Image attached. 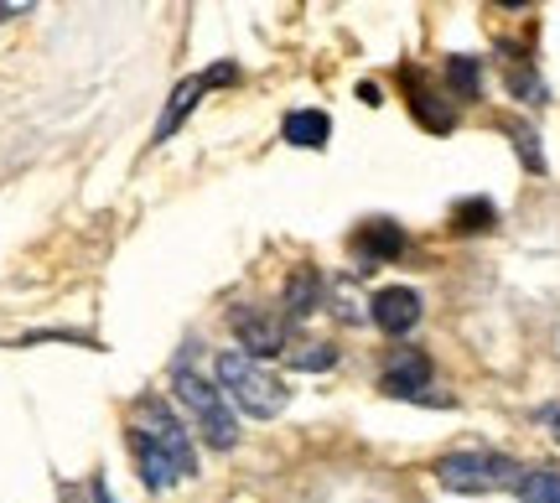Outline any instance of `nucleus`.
Instances as JSON below:
<instances>
[{
	"mask_svg": "<svg viewBox=\"0 0 560 503\" xmlns=\"http://www.w3.org/2000/svg\"><path fill=\"white\" fill-rule=\"evenodd\" d=\"M130 457H136L145 488H156V493L198 472V442H192V431L156 395L130 405Z\"/></svg>",
	"mask_w": 560,
	"mask_h": 503,
	"instance_id": "1",
	"label": "nucleus"
},
{
	"mask_svg": "<svg viewBox=\"0 0 560 503\" xmlns=\"http://www.w3.org/2000/svg\"><path fill=\"white\" fill-rule=\"evenodd\" d=\"M172 389H177V405L187 410L192 436H202L213 452H229V446L240 442V416H234V405L223 400V389L213 379H202L198 369L177 363L172 369Z\"/></svg>",
	"mask_w": 560,
	"mask_h": 503,
	"instance_id": "2",
	"label": "nucleus"
},
{
	"mask_svg": "<svg viewBox=\"0 0 560 503\" xmlns=\"http://www.w3.org/2000/svg\"><path fill=\"white\" fill-rule=\"evenodd\" d=\"M219 389L234 410L255 416V421H276L280 410L291 405V389L249 353H219Z\"/></svg>",
	"mask_w": 560,
	"mask_h": 503,
	"instance_id": "3",
	"label": "nucleus"
},
{
	"mask_svg": "<svg viewBox=\"0 0 560 503\" xmlns=\"http://www.w3.org/2000/svg\"><path fill=\"white\" fill-rule=\"evenodd\" d=\"M524 478V467L503 452H452L436 463V483L452 493H499Z\"/></svg>",
	"mask_w": 560,
	"mask_h": 503,
	"instance_id": "4",
	"label": "nucleus"
},
{
	"mask_svg": "<svg viewBox=\"0 0 560 503\" xmlns=\"http://www.w3.org/2000/svg\"><path fill=\"white\" fill-rule=\"evenodd\" d=\"M229 83H240V62H213V68H208V73H198V79H182L177 94L166 100V115L156 120V145L177 136V125L187 120L192 109H198L202 94H213V89H229Z\"/></svg>",
	"mask_w": 560,
	"mask_h": 503,
	"instance_id": "5",
	"label": "nucleus"
},
{
	"mask_svg": "<svg viewBox=\"0 0 560 503\" xmlns=\"http://www.w3.org/2000/svg\"><path fill=\"white\" fill-rule=\"evenodd\" d=\"M229 327H234V338L249 348V359H280V353H291L285 317H270L260 306H234V312H229Z\"/></svg>",
	"mask_w": 560,
	"mask_h": 503,
	"instance_id": "6",
	"label": "nucleus"
},
{
	"mask_svg": "<svg viewBox=\"0 0 560 503\" xmlns=\"http://www.w3.org/2000/svg\"><path fill=\"white\" fill-rule=\"evenodd\" d=\"M431 384V359L420 348H395L384 359V374H380V389L384 395H400V400H420V389Z\"/></svg>",
	"mask_w": 560,
	"mask_h": 503,
	"instance_id": "7",
	"label": "nucleus"
},
{
	"mask_svg": "<svg viewBox=\"0 0 560 503\" xmlns=\"http://www.w3.org/2000/svg\"><path fill=\"white\" fill-rule=\"evenodd\" d=\"M369 317H374V327H380V332L405 338V332L420 323V296L410 291V285H384L380 296L369 302Z\"/></svg>",
	"mask_w": 560,
	"mask_h": 503,
	"instance_id": "8",
	"label": "nucleus"
},
{
	"mask_svg": "<svg viewBox=\"0 0 560 503\" xmlns=\"http://www.w3.org/2000/svg\"><path fill=\"white\" fill-rule=\"evenodd\" d=\"M400 249H405V234L389 219L363 223L359 234H353V255H359L363 270H374V265H384V260H395Z\"/></svg>",
	"mask_w": 560,
	"mask_h": 503,
	"instance_id": "9",
	"label": "nucleus"
},
{
	"mask_svg": "<svg viewBox=\"0 0 560 503\" xmlns=\"http://www.w3.org/2000/svg\"><path fill=\"white\" fill-rule=\"evenodd\" d=\"M280 136H285L291 145H301V151H322L327 136H332V120H327L322 109H291L285 125H280Z\"/></svg>",
	"mask_w": 560,
	"mask_h": 503,
	"instance_id": "10",
	"label": "nucleus"
},
{
	"mask_svg": "<svg viewBox=\"0 0 560 503\" xmlns=\"http://www.w3.org/2000/svg\"><path fill=\"white\" fill-rule=\"evenodd\" d=\"M322 306V276L317 270H296L291 285H285V323H301Z\"/></svg>",
	"mask_w": 560,
	"mask_h": 503,
	"instance_id": "11",
	"label": "nucleus"
},
{
	"mask_svg": "<svg viewBox=\"0 0 560 503\" xmlns=\"http://www.w3.org/2000/svg\"><path fill=\"white\" fill-rule=\"evenodd\" d=\"M400 79L410 83V109H416V120L425 125V130H452V109H436V94H431V83L420 79L416 68H405Z\"/></svg>",
	"mask_w": 560,
	"mask_h": 503,
	"instance_id": "12",
	"label": "nucleus"
},
{
	"mask_svg": "<svg viewBox=\"0 0 560 503\" xmlns=\"http://www.w3.org/2000/svg\"><path fill=\"white\" fill-rule=\"evenodd\" d=\"M514 493H520V503H560V472L556 467H524Z\"/></svg>",
	"mask_w": 560,
	"mask_h": 503,
	"instance_id": "13",
	"label": "nucleus"
},
{
	"mask_svg": "<svg viewBox=\"0 0 560 503\" xmlns=\"http://www.w3.org/2000/svg\"><path fill=\"white\" fill-rule=\"evenodd\" d=\"M446 79L462 100H478V58H446Z\"/></svg>",
	"mask_w": 560,
	"mask_h": 503,
	"instance_id": "14",
	"label": "nucleus"
},
{
	"mask_svg": "<svg viewBox=\"0 0 560 503\" xmlns=\"http://www.w3.org/2000/svg\"><path fill=\"white\" fill-rule=\"evenodd\" d=\"M285 359L296 363V369H332V363H338V348H327V342H301V348H291Z\"/></svg>",
	"mask_w": 560,
	"mask_h": 503,
	"instance_id": "15",
	"label": "nucleus"
},
{
	"mask_svg": "<svg viewBox=\"0 0 560 503\" xmlns=\"http://www.w3.org/2000/svg\"><path fill=\"white\" fill-rule=\"evenodd\" d=\"M503 130L514 136V151L524 156V166H529V172H545V156H540V145H535V130H529V125H520V120H509Z\"/></svg>",
	"mask_w": 560,
	"mask_h": 503,
	"instance_id": "16",
	"label": "nucleus"
},
{
	"mask_svg": "<svg viewBox=\"0 0 560 503\" xmlns=\"http://www.w3.org/2000/svg\"><path fill=\"white\" fill-rule=\"evenodd\" d=\"M482 229H493V202H462L457 208V234H482Z\"/></svg>",
	"mask_w": 560,
	"mask_h": 503,
	"instance_id": "17",
	"label": "nucleus"
},
{
	"mask_svg": "<svg viewBox=\"0 0 560 503\" xmlns=\"http://www.w3.org/2000/svg\"><path fill=\"white\" fill-rule=\"evenodd\" d=\"M509 89H514V94H520L524 104H545V83L535 79V68H514V73H509Z\"/></svg>",
	"mask_w": 560,
	"mask_h": 503,
	"instance_id": "18",
	"label": "nucleus"
},
{
	"mask_svg": "<svg viewBox=\"0 0 560 503\" xmlns=\"http://www.w3.org/2000/svg\"><path fill=\"white\" fill-rule=\"evenodd\" d=\"M540 421H545V425H550V436H556V442H560V410H545Z\"/></svg>",
	"mask_w": 560,
	"mask_h": 503,
	"instance_id": "19",
	"label": "nucleus"
}]
</instances>
